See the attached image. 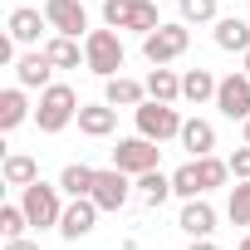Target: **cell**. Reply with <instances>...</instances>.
I'll return each instance as SVG.
<instances>
[{"mask_svg":"<svg viewBox=\"0 0 250 250\" xmlns=\"http://www.w3.org/2000/svg\"><path fill=\"white\" fill-rule=\"evenodd\" d=\"M182 20H187V25H206V20H216V0H182Z\"/></svg>","mask_w":250,"mask_h":250,"instance_id":"f1b7e54d","label":"cell"},{"mask_svg":"<svg viewBox=\"0 0 250 250\" xmlns=\"http://www.w3.org/2000/svg\"><path fill=\"white\" fill-rule=\"evenodd\" d=\"M25 118H30L25 93H20V88H5V93H0V133H15Z\"/></svg>","mask_w":250,"mask_h":250,"instance_id":"ac0fdd59","label":"cell"},{"mask_svg":"<svg viewBox=\"0 0 250 250\" xmlns=\"http://www.w3.org/2000/svg\"><path fill=\"white\" fill-rule=\"evenodd\" d=\"M187 44H191L187 25H157L152 35H143V54H147V64H172L177 54H187Z\"/></svg>","mask_w":250,"mask_h":250,"instance_id":"5b68a950","label":"cell"},{"mask_svg":"<svg viewBox=\"0 0 250 250\" xmlns=\"http://www.w3.org/2000/svg\"><path fill=\"white\" fill-rule=\"evenodd\" d=\"M138 187H143V201H147V206H162V201L172 196V177H162L157 167H152V172H143V177H138Z\"/></svg>","mask_w":250,"mask_h":250,"instance_id":"d4e9b609","label":"cell"},{"mask_svg":"<svg viewBox=\"0 0 250 250\" xmlns=\"http://www.w3.org/2000/svg\"><path fill=\"white\" fill-rule=\"evenodd\" d=\"M216 44H221L226 54H245V49H250V20H235V15L216 20Z\"/></svg>","mask_w":250,"mask_h":250,"instance_id":"9a60e30c","label":"cell"},{"mask_svg":"<svg viewBox=\"0 0 250 250\" xmlns=\"http://www.w3.org/2000/svg\"><path fill=\"white\" fill-rule=\"evenodd\" d=\"M216 108L226 113V118H250V74H230V79H221L216 83Z\"/></svg>","mask_w":250,"mask_h":250,"instance_id":"ba28073f","label":"cell"},{"mask_svg":"<svg viewBox=\"0 0 250 250\" xmlns=\"http://www.w3.org/2000/svg\"><path fill=\"white\" fill-rule=\"evenodd\" d=\"M113 123H118V108H113V103H88V108H79V128H83L88 138H108Z\"/></svg>","mask_w":250,"mask_h":250,"instance_id":"2e32d148","label":"cell"},{"mask_svg":"<svg viewBox=\"0 0 250 250\" xmlns=\"http://www.w3.org/2000/svg\"><path fill=\"white\" fill-rule=\"evenodd\" d=\"M49 74H54V64H49V54H44V49H40V54H25V59L15 64L20 88H49Z\"/></svg>","mask_w":250,"mask_h":250,"instance_id":"5bb4252c","label":"cell"},{"mask_svg":"<svg viewBox=\"0 0 250 250\" xmlns=\"http://www.w3.org/2000/svg\"><path fill=\"white\" fill-rule=\"evenodd\" d=\"M69 118H79V98H74V88H69V83H49V88L40 93V108H35L40 133H64Z\"/></svg>","mask_w":250,"mask_h":250,"instance_id":"6da1fadb","label":"cell"},{"mask_svg":"<svg viewBox=\"0 0 250 250\" xmlns=\"http://www.w3.org/2000/svg\"><path fill=\"white\" fill-rule=\"evenodd\" d=\"M172 191H177V196H187V201H191V196H201V177H196V157H191V162H182V167L172 172Z\"/></svg>","mask_w":250,"mask_h":250,"instance_id":"484cf974","label":"cell"},{"mask_svg":"<svg viewBox=\"0 0 250 250\" xmlns=\"http://www.w3.org/2000/svg\"><path fill=\"white\" fill-rule=\"evenodd\" d=\"M226 216H230V226H250V182L230 187V201H226Z\"/></svg>","mask_w":250,"mask_h":250,"instance_id":"4316f807","label":"cell"},{"mask_svg":"<svg viewBox=\"0 0 250 250\" xmlns=\"http://www.w3.org/2000/svg\"><path fill=\"white\" fill-rule=\"evenodd\" d=\"M240 250H250V235H245V240H240Z\"/></svg>","mask_w":250,"mask_h":250,"instance_id":"d590c367","label":"cell"},{"mask_svg":"<svg viewBox=\"0 0 250 250\" xmlns=\"http://www.w3.org/2000/svg\"><path fill=\"white\" fill-rule=\"evenodd\" d=\"M25 216H30V226H59V216H64V206H59V191L54 187H44V182H30L25 187Z\"/></svg>","mask_w":250,"mask_h":250,"instance_id":"52a82bcc","label":"cell"},{"mask_svg":"<svg viewBox=\"0 0 250 250\" xmlns=\"http://www.w3.org/2000/svg\"><path fill=\"white\" fill-rule=\"evenodd\" d=\"M103 20L113 30H138V35H152L162 20H157V0H103Z\"/></svg>","mask_w":250,"mask_h":250,"instance_id":"7a4b0ae2","label":"cell"},{"mask_svg":"<svg viewBox=\"0 0 250 250\" xmlns=\"http://www.w3.org/2000/svg\"><path fill=\"white\" fill-rule=\"evenodd\" d=\"M230 172H235L240 182H250V143H245V147H235V157H230Z\"/></svg>","mask_w":250,"mask_h":250,"instance_id":"f546056e","label":"cell"},{"mask_svg":"<svg viewBox=\"0 0 250 250\" xmlns=\"http://www.w3.org/2000/svg\"><path fill=\"white\" fill-rule=\"evenodd\" d=\"M191 250H221V245H216V240H206V235H201V240H191Z\"/></svg>","mask_w":250,"mask_h":250,"instance_id":"d6a6232c","label":"cell"},{"mask_svg":"<svg viewBox=\"0 0 250 250\" xmlns=\"http://www.w3.org/2000/svg\"><path fill=\"white\" fill-rule=\"evenodd\" d=\"M40 30H44V20H40V10H30V5H20V10L10 15V40H20V44H35V40H40Z\"/></svg>","mask_w":250,"mask_h":250,"instance_id":"44dd1931","label":"cell"},{"mask_svg":"<svg viewBox=\"0 0 250 250\" xmlns=\"http://www.w3.org/2000/svg\"><path fill=\"white\" fill-rule=\"evenodd\" d=\"M25 226H30L25 206H0V235H5V240H20V235H25Z\"/></svg>","mask_w":250,"mask_h":250,"instance_id":"83f0119b","label":"cell"},{"mask_svg":"<svg viewBox=\"0 0 250 250\" xmlns=\"http://www.w3.org/2000/svg\"><path fill=\"white\" fill-rule=\"evenodd\" d=\"M5 250H40V245H35V240H25V235H20V240H5Z\"/></svg>","mask_w":250,"mask_h":250,"instance_id":"1f68e13d","label":"cell"},{"mask_svg":"<svg viewBox=\"0 0 250 250\" xmlns=\"http://www.w3.org/2000/svg\"><path fill=\"white\" fill-rule=\"evenodd\" d=\"M93 221H98V201L93 196H74V206H64V216H59V235L79 240V235L93 230Z\"/></svg>","mask_w":250,"mask_h":250,"instance_id":"9c48e42d","label":"cell"},{"mask_svg":"<svg viewBox=\"0 0 250 250\" xmlns=\"http://www.w3.org/2000/svg\"><path fill=\"white\" fill-rule=\"evenodd\" d=\"M157 152H162V147H157L152 138L138 133V138H128V143H118V147H113V167H123L128 177H143V172L157 167Z\"/></svg>","mask_w":250,"mask_h":250,"instance_id":"8992f818","label":"cell"},{"mask_svg":"<svg viewBox=\"0 0 250 250\" xmlns=\"http://www.w3.org/2000/svg\"><path fill=\"white\" fill-rule=\"evenodd\" d=\"M93 201H98V211H123V206H128V172H123V167L98 172V182H93Z\"/></svg>","mask_w":250,"mask_h":250,"instance_id":"30bf717a","label":"cell"},{"mask_svg":"<svg viewBox=\"0 0 250 250\" xmlns=\"http://www.w3.org/2000/svg\"><path fill=\"white\" fill-rule=\"evenodd\" d=\"M240 74H250V49H245V69H240Z\"/></svg>","mask_w":250,"mask_h":250,"instance_id":"836d02e7","label":"cell"},{"mask_svg":"<svg viewBox=\"0 0 250 250\" xmlns=\"http://www.w3.org/2000/svg\"><path fill=\"white\" fill-rule=\"evenodd\" d=\"M182 147H187L191 157H206V152L216 147V128H211L206 118H187V123H182Z\"/></svg>","mask_w":250,"mask_h":250,"instance_id":"e0dca14e","label":"cell"},{"mask_svg":"<svg viewBox=\"0 0 250 250\" xmlns=\"http://www.w3.org/2000/svg\"><path fill=\"white\" fill-rule=\"evenodd\" d=\"M147 98H157V103H177V98H182V79H177L172 69L157 64V69L147 74Z\"/></svg>","mask_w":250,"mask_h":250,"instance_id":"d6986e66","label":"cell"},{"mask_svg":"<svg viewBox=\"0 0 250 250\" xmlns=\"http://www.w3.org/2000/svg\"><path fill=\"white\" fill-rule=\"evenodd\" d=\"M143 98H147V83L123 79V74H113V79H108V88H103V103H113V108H138Z\"/></svg>","mask_w":250,"mask_h":250,"instance_id":"4fadbf2b","label":"cell"},{"mask_svg":"<svg viewBox=\"0 0 250 250\" xmlns=\"http://www.w3.org/2000/svg\"><path fill=\"white\" fill-rule=\"evenodd\" d=\"M15 44H20V40H0V64H10V59H15Z\"/></svg>","mask_w":250,"mask_h":250,"instance_id":"4dcf8cb0","label":"cell"},{"mask_svg":"<svg viewBox=\"0 0 250 250\" xmlns=\"http://www.w3.org/2000/svg\"><path fill=\"white\" fill-rule=\"evenodd\" d=\"M44 54H49L54 69H79V40H74V35H54V40L44 44Z\"/></svg>","mask_w":250,"mask_h":250,"instance_id":"7402d4cb","label":"cell"},{"mask_svg":"<svg viewBox=\"0 0 250 250\" xmlns=\"http://www.w3.org/2000/svg\"><path fill=\"white\" fill-rule=\"evenodd\" d=\"M177 226H182L191 240H201V235H211V230H216V211H211L201 196H191V201L182 206V221H177Z\"/></svg>","mask_w":250,"mask_h":250,"instance_id":"7c38bea8","label":"cell"},{"mask_svg":"<svg viewBox=\"0 0 250 250\" xmlns=\"http://www.w3.org/2000/svg\"><path fill=\"white\" fill-rule=\"evenodd\" d=\"M83 64H88L98 79H113V74L123 69V44H118V35H113V30H93V35L83 40Z\"/></svg>","mask_w":250,"mask_h":250,"instance_id":"277c9868","label":"cell"},{"mask_svg":"<svg viewBox=\"0 0 250 250\" xmlns=\"http://www.w3.org/2000/svg\"><path fill=\"white\" fill-rule=\"evenodd\" d=\"M44 20H49L59 35H74V40H79V30H88V10L79 5V0H49V5H44Z\"/></svg>","mask_w":250,"mask_h":250,"instance_id":"8fae6325","label":"cell"},{"mask_svg":"<svg viewBox=\"0 0 250 250\" xmlns=\"http://www.w3.org/2000/svg\"><path fill=\"white\" fill-rule=\"evenodd\" d=\"M5 182L25 191L30 182H40V162H35V157H25V152H15V157H5Z\"/></svg>","mask_w":250,"mask_h":250,"instance_id":"cb8c5ba5","label":"cell"},{"mask_svg":"<svg viewBox=\"0 0 250 250\" xmlns=\"http://www.w3.org/2000/svg\"><path fill=\"white\" fill-rule=\"evenodd\" d=\"M93 182H98V172H93L88 162H69L64 177H59V187H64L69 196H93Z\"/></svg>","mask_w":250,"mask_h":250,"instance_id":"ffe728a7","label":"cell"},{"mask_svg":"<svg viewBox=\"0 0 250 250\" xmlns=\"http://www.w3.org/2000/svg\"><path fill=\"white\" fill-rule=\"evenodd\" d=\"M133 113H138V133H143V138H152V143L182 138V118H177V108H172V103L147 98V103H138Z\"/></svg>","mask_w":250,"mask_h":250,"instance_id":"3957f363","label":"cell"},{"mask_svg":"<svg viewBox=\"0 0 250 250\" xmlns=\"http://www.w3.org/2000/svg\"><path fill=\"white\" fill-rule=\"evenodd\" d=\"M245 143H250V118H245Z\"/></svg>","mask_w":250,"mask_h":250,"instance_id":"e575fe53","label":"cell"},{"mask_svg":"<svg viewBox=\"0 0 250 250\" xmlns=\"http://www.w3.org/2000/svg\"><path fill=\"white\" fill-rule=\"evenodd\" d=\"M216 83H221V79H211L206 69H191V74L182 79V98H187V103H206V98H216Z\"/></svg>","mask_w":250,"mask_h":250,"instance_id":"603a6c76","label":"cell"}]
</instances>
